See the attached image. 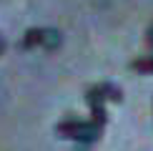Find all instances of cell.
Wrapping results in <instances>:
<instances>
[{"instance_id":"1","label":"cell","mask_w":153,"mask_h":151,"mask_svg":"<svg viewBox=\"0 0 153 151\" xmlns=\"http://www.w3.org/2000/svg\"><path fill=\"white\" fill-rule=\"evenodd\" d=\"M100 131H103V126L95 123V121H75V118H68V121L58 123V134L63 138H73V141H80V144H93L100 136Z\"/></svg>"},{"instance_id":"2","label":"cell","mask_w":153,"mask_h":151,"mask_svg":"<svg viewBox=\"0 0 153 151\" xmlns=\"http://www.w3.org/2000/svg\"><path fill=\"white\" fill-rule=\"evenodd\" d=\"M43 38H45V28H30L28 33L23 35V40H20V48H23V50H28V48L43 46Z\"/></svg>"},{"instance_id":"3","label":"cell","mask_w":153,"mask_h":151,"mask_svg":"<svg viewBox=\"0 0 153 151\" xmlns=\"http://www.w3.org/2000/svg\"><path fill=\"white\" fill-rule=\"evenodd\" d=\"M60 40H63V35H60V30H55V28H45V38H43V46H45L48 50H55L60 46Z\"/></svg>"},{"instance_id":"4","label":"cell","mask_w":153,"mask_h":151,"mask_svg":"<svg viewBox=\"0 0 153 151\" xmlns=\"http://www.w3.org/2000/svg\"><path fill=\"white\" fill-rule=\"evenodd\" d=\"M131 68H133V71H138V73H153V55L136 58V61L131 63Z\"/></svg>"},{"instance_id":"5","label":"cell","mask_w":153,"mask_h":151,"mask_svg":"<svg viewBox=\"0 0 153 151\" xmlns=\"http://www.w3.org/2000/svg\"><path fill=\"white\" fill-rule=\"evenodd\" d=\"M98 91L103 93V98H105V101L111 98V101H116V103H118V101L123 98V96H120V88H116L113 83H100V86H98Z\"/></svg>"},{"instance_id":"6","label":"cell","mask_w":153,"mask_h":151,"mask_svg":"<svg viewBox=\"0 0 153 151\" xmlns=\"http://www.w3.org/2000/svg\"><path fill=\"white\" fill-rule=\"evenodd\" d=\"M146 40H148V48L153 50V25L148 28V33H146Z\"/></svg>"},{"instance_id":"7","label":"cell","mask_w":153,"mask_h":151,"mask_svg":"<svg viewBox=\"0 0 153 151\" xmlns=\"http://www.w3.org/2000/svg\"><path fill=\"white\" fill-rule=\"evenodd\" d=\"M3 53H5V40L0 38V55H3Z\"/></svg>"}]
</instances>
